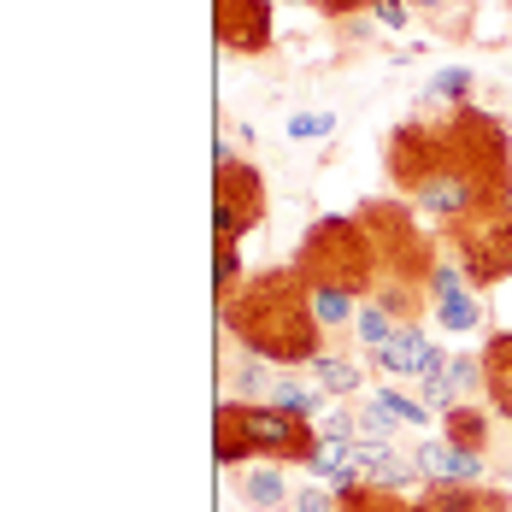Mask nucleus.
<instances>
[{
  "mask_svg": "<svg viewBox=\"0 0 512 512\" xmlns=\"http://www.w3.org/2000/svg\"><path fill=\"white\" fill-rule=\"evenodd\" d=\"M242 430L254 442V460H271V465H307L324 448L312 418H295V412L271 407V401H242Z\"/></svg>",
  "mask_w": 512,
  "mask_h": 512,
  "instance_id": "nucleus-7",
  "label": "nucleus"
},
{
  "mask_svg": "<svg viewBox=\"0 0 512 512\" xmlns=\"http://www.w3.org/2000/svg\"><path fill=\"white\" fill-rule=\"evenodd\" d=\"M383 0H318V12L330 18V24H348V18H365V12H377Z\"/></svg>",
  "mask_w": 512,
  "mask_h": 512,
  "instance_id": "nucleus-31",
  "label": "nucleus"
},
{
  "mask_svg": "<svg viewBox=\"0 0 512 512\" xmlns=\"http://www.w3.org/2000/svg\"><path fill=\"white\" fill-rule=\"evenodd\" d=\"M265 365H271V359H259V354L236 359V365L224 371V395H230V401H271V389H277V377H271Z\"/></svg>",
  "mask_w": 512,
  "mask_h": 512,
  "instance_id": "nucleus-16",
  "label": "nucleus"
},
{
  "mask_svg": "<svg viewBox=\"0 0 512 512\" xmlns=\"http://www.w3.org/2000/svg\"><path fill=\"white\" fill-rule=\"evenodd\" d=\"M212 283H218V312L230 307L242 289H248V265H242V248H218V271H212Z\"/></svg>",
  "mask_w": 512,
  "mask_h": 512,
  "instance_id": "nucleus-23",
  "label": "nucleus"
},
{
  "mask_svg": "<svg viewBox=\"0 0 512 512\" xmlns=\"http://www.w3.org/2000/svg\"><path fill=\"white\" fill-rule=\"evenodd\" d=\"M371 242H377V277H395V283H412V289H430V271H436V248L424 242L418 218H412L401 201H365L359 206Z\"/></svg>",
  "mask_w": 512,
  "mask_h": 512,
  "instance_id": "nucleus-5",
  "label": "nucleus"
},
{
  "mask_svg": "<svg viewBox=\"0 0 512 512\" xmlns=\"http://www.w3.org/2000/svg\"><path fill=\"white\" fill-rule=\"evenodd\" d=\"M395 336H401V318H395V312H383L377 301H359V318H354V342L359 348L377 354V348H389Z\"/></svg>",
  "mask_w": 512,
  "mask_h": 512,
  "instance_id": "nucleus-20",
  "label": "nucleus"
},
{
  "mask_svg": "<svg viewBox=\"0 0 512 512\" xmlns=\"http://www.w3.org/2000/svg\"><path fill=\"white\" fill-rule=\"evenodd\" d=\"M242 501L259 512H277L295 501V489H289V477H283V465H248L242 471Z\"/></svg>",
  "mask_w": 512,
  "mask_h": 512,
  "instance_id": "nucleus-14",
  "label": "nucleus"
},
{
  "mask_svg": "<svg viewBox=\"0 0 512 512\" xmlns=\"http://www.w3.org/2000/svg\"><path fill=\"white\" fill-rule=\"evenodd\" d=\"M448 377H454L460 395H477L483 389V354H454L448 359Z\"/></svg>",
  "mask_w": 512,
  "mask_h": 512,
  "instance_id": "nucleus-30",
  "label": "nucleus"
},
{
  "mask_svg": "<svg viewBox=\"0 0 512 512\" xmlns=\"http://www.w3.org/2000/svg\"><path fill=\"white\" fill-rule=\"evenodd\" d=\"M460 289H471V277H465V265L454 259H436V271H430V301H442V295H460Z\"/></svg>",
  "mask_w": 512,
  "mask_h": 512,
  "instance_id": "nucleus-29",
  "label": "nucleus"
},
{
  "mask_svg": "<svg viewBox=\"0 0 512 512\" xmlns=\"http://www.w3.org/2000/svg\"><path fill=\"white\" fill-rule=\"evenodd\" d=\"M483 395L501 418H512V330H495L483 342Z\"/></svg>",
  "mask_w": 512,
  "mask_h": 512,
  "instance_id": "nucleus-12",
  "label": "nucleus"
},
{
  "mask_svg": "<svg viewBox=\"0 0 512 512\" xmlns=\"http://www.w3.org/2000/svg\"><path fill=\"white\" fill-rule=\"evenodd\" d=\"M412 465H418V477H424V483H483V471H489V460H483V454L454 448L448 436L418 442V448H412Z\"/></svg>",
  "mask_w": 512,
  "mask_h": 512,
  "instance_id": "nucleus-10",
  "label": "nucleus"
},
{
  "mask_svg": "<svg viewBox=\"0 0 512 512\" xmlns=\"http://www.w3.org/2000/svg\"><path fill=\"white\" fill-rule=\"evenodd\" d=\"M354 430L365 436V442H389V436H395L401 424H395V412L383 407L377 395H365V401H359V412H354Z\"/></svg>",
  "mask_w": 512,
  "mask_h": 512,
  "instance_id": "nucleus-25",
  "label": "nucleus"
},
{
  "mask_svg": "<svg viewBox=\"0 0 512 512\" xmlns=\"http://www.w3.org/2000/svg\"><path fill=\"white\" fill-rule=\"evenodd\" d=\"M330 130H336V112H295L283 136H289V142H324Z\"/></svg>",
  "mask_w": 512,
  "mask_h": 512,
  "instance_id": "nucleus-27",
  "label": "nucleus"
},
{
  "mask_svg": "<svg viewBox=\"0 0 512 512\" xmlns=\"http://www.w3.org/2000/svg\"><path fill=\"white\" fill-rule=\"evenodd\" d=\"M336 512H348V507H336Z\"/></svg>",
  "mask_w": 512,
  "mask_h": 512,
  "instance_id": "nucleus-37",
  "label": "nucleus"
},
{
  "mask_svg": "<svg viewBox=\"0 0 512 512\" xmlns=\"http://www.w3.org/2000/svg\"><path fill=\"white\" fill-rule=\"evenodd\" d=\"M289 271H295L307 289H342V295H354V301H371L383 265H377V242H371L365 218H359V212H330V218H318L307 236H301Z\"/></svg>",
  "mask_w": 512,
  "mask_h": 512,
  "instance_id": "nucleus-3",
  "label": "nucleus"
},
{
  "mask_svg": "<svg viewBox=\"0 0 512 512\" xmlns=\"http://www.w3.org/2000/svg\"><path fill=\"white\" fill-rule=\"evenodd\" d=\"M418 401H424V407L436 412V418H442L448 407H460V389H454V377H448V365H442V371H430V377L418 383Z\"/></svg>",
  "mask_w": 512,
  "mask_h": 512,
  "instance_id": "nucleus-26",
  "label": "nucleus"
},
{
  "mask_svg": "<svg viewBox=\"0 0 512 512\" xmlns=\"http://www.w3.org/2000/svg\"><path fill=\"white\" fill-rule=\"evenodd\" d=\"M430 312H436V324H448L454 336H471V330L483 324V301H477V289L442 295V301H430Z\"/></svg>",
  "mask_w": 512,
  "mask_h": 512,
  "instance_id": "nucleus-21",
  "label": "nucleus"
},
{
  "mask_svg": "<svg viewBox=\"0 0 512 512\" xmlns=\"http://www.w3.org/2000/svg\"><path fill=\"white\" fill-rule=\"evenodd\" d=\"M230 342L248 354L271 359V365H312L324 354V324L312 312V295L295 271H259L248 277V289L224 307Z\"/></svg>",
  "mask_w": 512,
  "mask_h": 512,
  "instance_id": "nucleus-2",
  "label": "nucleus"
},
{
  "mask_svg": "<svg viewBox=\"0 0 512 512\" xmlns=\"http://www.w3.org/2000/svg\"><path fill=\"white\" fill-rule=\"evenodd\" d=\"M324 401H330V389L312 377H277V389H271V407L295 412V418H324Z\"/></svg>",
  "mask_w": 512,
  "mask_h": 512,
  "instance_id": "nucleus-17",
  "label": "nucleus"
},
{
  "mask_svg": "<svg viewBox=\"0 0 512 512\" xmlns=\"http://www.w3.org/2000/svg\"><path fill=\"white\" fill-rule=\"evenodd\" d=\"M507 201H512V189H507Z\"/></svg>",
  "mask_w": 512,
  "mask_h": 512,
  "instance_id": "nucleus-36",
  "label": "nucleus"
},
{
  "mask_svg": "<svg viewBox=\"0 0 512 512\" xmlns=\"http://www.w3.org/2000/svg\"><path fill=\"white\" fill-rule=\"evenodd\" d=\"M307 371H312V383H324L330 395H359V389H365V371H359L354 354H330V348H324Z\"/></svg>",
  "mask_w": 512,
  "mask_h": 512,
  "instance_id": "nucleus-18",
  "label": "nucleus"
},
{
  "mask_svg": "<svg viewBox=\"0 0 512 512\" xmlns=\"http://www.w3.org/2000/svg\"><path fill=\"white\" fill-rule=\"evenodd\" d=\"M442 424H448V442L454 448H471V454H489V412H477V407H448L442 412Z\"/></svg>",
  "mask_w": 512,
  "mask_h": 512,
  "instance_id": "nucleus-19",
  "label": "nucleus"
},
{
  "mask_svg": "<svg viewBox=\"0 0 512 512\" xmlns=\"http://www.w3.org/2000/svg\"><path fill=\"white\" fill-rule=\"evenodd\" d=\"M342 501L330 495V489H318V483H307V489H295V501H289V512H336Z\"/></svg>",
  "mask_w": 512,
  "mask_h": 512,
  "instance_id": "nucleus-32",
  "label": "nucleus"
},
{
  "mask_svg": "<svg viewBox=\"0 0 512 512\" xmlns=\"http://www.w3.org/2000/svg\"><path fill=\"white\" fill-rule=\"evenodd\" d=\"M471 89H477V71H471V65H442V71L424 83V95H436V101H448V106H465Z\"/></svg>",
  "mask_w": 512,
  "mask_h": 512,
  "instance_id": "nucleus-22",
  "label": "nucleus"
},
{
  "mask_svg": "<svg viewBox=\"0 0 512 512\" xmlns=\"http://www.w3.org/2000/svg\"><path fill=\"white\" fill-rule=\"evenodd\" d=\"M342 507H348V512H418V501L407 507L401 495H383V489H371V483H365V489H359V495H348Z\"/></svg>",
  "mask_w": 512,
  "mask_h": 512,
  "instance_id": "nucleus-28",
  "label": "nucleus"
},
{
  "mask_svg": "<svg viewBox=\"0 0 512 512\" xmlns=\"http://www.w3.org/2000/svg\"><path fill=\"white\" fill-rule=\"evenodd\" d=\"M371 365H377V371H389L395 383H407V377H412V383H424L430 371H442V365H448V354L430 342V330L401 324V336H395L389 348H377V354H371Z\"/></svg>",
  "mask_w": 512,
  "mask_h": 512,
  "instance_id": "nucleus-9",
  "label": "nucleus"
},
{
  "mask_svg": "<svg viewBox=\"0 0 512 512\" xmlns=\"http://www.w3.org/2000/svg\"><path fill=\"white\" fill-rule=\"evenodd\" d=\"M212 436H218V448H212V460L218 465H248L254 460V442H248V430H242V401H218L212 412Z\"/></svg>",
  "mask_w": 512,
  "mask_h": 512,
  "instance_id": "nucleus-13",
  "label": "nucleus"
},
{
  "mask_svg": "<svg viewBox=\"0 0 512 512\" xmlns=\"http://www.w3.org/2000/svg\"><path fill=\"white\" fill-rule=\"evenodd\" d=\"M407 6L436 30V36H454V42L471 36V18H477V0H407Z\"/></svg>",
  "mask_w": 512,
  "mask_h": 512,
  "instance_id": "nucleus-15",
  "label": "nucleus"
},
{
  "mask_svg": "<svg viewBox=\"0 0 512 512\" xmlns=\"http://www.w3.org/2000/svg\"><path fill=\"white\" fill-rule=\"evenodd\" d=\"M371 18H377L383 30H407V24H412V6H407V0H383Z\"/></svg>",
  "mask_w": 512,
  "mask_h": 512,
  "instance_id": "nucleus-33",
  "label": "nucleus"
},
{
  "mask_svg": "<svg viewBox=\"0 0 512 512\" xmlns=\"http://www.w3.org/2000/svg\"><path fill=\"white\" fill-rule=\"evenodd\" d=\"M418 512H512V501L489 483H430L418 495Z\"/></svg>",
  "mask_w": 512,
  "mask_h": 512,
  "instance_id": "nucleus-11",
  "label": "nucleus"
},
{
  "mask_svg": "<svg viewBox=\"0 0 512 512\" xmlns=\"http://www.w3.org/2000/svg\"><path fill=\"white\" fill-rule=\"evenodd\" d=\"M454 259L465 265L471 289H495L512 277V201L477 206L465 224H454Z\"/></svg>",
  "mask_w": 512,
  "mask_h": 512,
  "instance_id": "nucleus-6",
  "label": "nucleus"
},
{
  "mask_svg": "<svg viewBox=\"0 0 512 512\" xmlns=\"http://www.w3.org/2000/svg\"><path fill=\"white\" fill-rule=\"evenodd\" d=\"M501 477H507V483H512V465H501Z\"/></svg>",
  "mask_w": 512,
  "mask_h": 512,
  "instance_id": "nucleus-34",
  "label": "nucleus"
},
{
  "mask_svg": "<svg viewBox=\"0 0 512 512\" xmlns=\"http://www.w3.org/2000/svg\"><path fill=\"white\" fill-rule=\"evenodd\" d=\"M212 30L230 59L271 48V0H212Z\"/></svg>",
  "mask_w": 512,
  "mask_h": 512,
  "instance_id": "nucleus-8",
  "label": "nucleus"
},
{
  "mask_svg": "<svg viewBox=\"0 0 512 512\" xmlns=\"http://www.w3.org/2000/svg\"><path fill=\"white\" fill-rule=\"evenodd\" d=\"M295 6H318V0H295Z\"/></svg>",
  "mask_w": 512,
  "mask_h": 512,
  "instance_id": "nucleus-35",
  "label": "nucleus"
},
{
  "mask_svg": "<svg viewBox=\"0 0 512 512\" xmlns=\"http://www.w3.org/2000/svg\"><path fill=\"white\" fill-rule=\"evenodd\" d=\"M377 401L395 412V424H407V430H424V424H436V412L424 407L418 395H401V383H383V389H377Z\"/></svg>",
  "mask_w": 512,
  "mask_h": 512,
  "instance_id": "nucleus-24",
  "label": "nucleus"
},
{
  "mask_svg": "<svg viewBox=\"0 0 512 512\" xmlns=\"http://www.w3.org/2000/svg\"><path fill=\"white\" fill-rule=\"evenodd\" d=\"M212 177H218V195H212V236H218V248H242V236L265 224V171H259L254 159H242L230 148V136H218L212 142Z\"/></svg>",
  "mask_w": 512,
  "mask_h": 512,
  "instance_id": "nucleus-4",
  "label": "nucleus"
},
{
  "mask_svg": "<svg viewBox=\"0 0 512 512\" xmlns=\"http://www.w3.org/2000/svg\"><path fill=\"white\" fill-rule=\"evenodd\" d=\"M383 171L401 195H412L424 212H436L454 230L477 206L507 201L512 136L495 112L465 101L442 124H424V118L395 124L383 142Z\"/></svg>",
  "mask_w": 512,
  "mask_h": 512,
  "instance_id": "nucleus-1",
  "label": "nucleus"
}]
</instances>
